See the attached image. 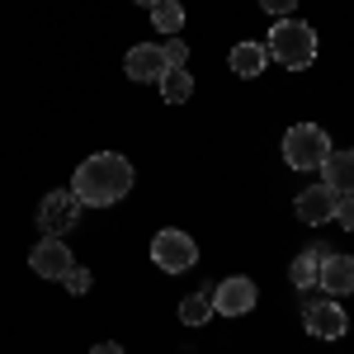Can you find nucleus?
<instances>
[{"label": "nucleus", "mask_w": 354, "mask_h": 354, "mask_svg": "<svg viewBox=\"0 0 354 354\" xmlns=\"http://www.w3.org/2000/svg\"><path fill=\"white\" fill-rule=\"evenodd\" d=\"M322 185H330L335 194H354V151H335L322 161Z\"/></svg>", "instance_id": "f8f14e48"}, {"label": "nucleus", "mask_w": 354, "mask_h": 354, "mask_svg": "<svg viewBox=\"0 0 354 354\" xmlns=\"http://www.w3.org/2000/svg\"><path fill=\"white\" fill-rule=\"evenodd\" d=\"M161 100L165 104H189V95H194V76H189V66H170L161 81Z\"/></svg>", "instance_id": "2eb2a0df"}, {"label": "nucleus", "mask_w": 354, "mask_h": 354, "mask_svg": "<svg viewBox=\"0 0 354 354\" xmlns=\"http://www.w3.org/2000/svg\"><path fill=\"white\" fill-rule=\"evenodd\" d=\"M307 330L317 340H340L350 330V317H345V307L335 298H317V302H307Z\"/></svg>", "instance_id": "423d86ee"}, {"label": "nucleus", "mask_w": 354, "mask_h": 354, "mask_svg": "<svg viewBox=\"0 0 354 354\" xmlns=\"http://www.w3.org/2000/svg\"><path fill=\"white\" fill-rule=\"evenodd\" d=\"M335 222H340L345 232H354V194H340V203H335Z\"/></svg>", "instance_id": "6ab92c4d"}, {"label": "nucleus", "mask_w": 354, "mask_h": 354, "mask_svg": "<svg viewBox=\"0 0 354 354\" xmlns=\"http://www.w3.org/2000/svg\"><path fill=\"white\" fill-rule=\"evenodd\" d=\"M28 265H33V274H38V279H62V274L71 270L76 260H71V250H66V241H62V236H43V241L28 250Z\"/></svg>", "instance_id": "0eeeda50"}, {"label": "nucleus", "mask_w": 354, "mask_h": 354, "mask_svg": "<svg viewBox=\"0 0 354 354\" xmlns=\"http://www.w3.org/2000/svg\"><path fill=\"white\" fill-rule=\"evenodd\" d=\"M260 5H265V10H270V15H279V19H288V15H293V5H298V0H260Z\"/></svg>", "instance_id": "412c9836"}, {"label": "nucleus", "mask_w": 354, "mask_h": 354, "mask_svg": "<svg viewBox=\"0 0 354 354\" xmlns=\"http://www.w3.org/2000/svg\"><path fill=\"white\" fill-rule=\"evenodd\" d=\"M90 354H128V350H123V345H113V340H104V345H95Z\"/></svg>", "instance_id": "4be33fe9"}, {"label": "nucleus", "mask_w": 354, "mask_h": 354, "mask_svg": "<svg viewBox=\"0 0 354 354\" xmlns=\"http://www.w3.org/2000/svg\"><path fill=\"white\" fill-rule=\"evenodd\" d=\"M208 317H213V288H198V293H189L180 302V322L185 326H203Z\"/></svg>", "instance_id": "dca6fc26"}, {"label": "nucleus", "mask_w": 354, "mask_h": 354, "mask_svg": "<svg viewBox=\"0 0 354 354\" xmlns=\"http://www.w3.org/2000/svg\"><path fill=\"white\" fill-rule=\"evenodd\" d=\"M317 288L322 293H354V255L345 250H326L322 255V274H317Z\"/></svg>", "instance_id": "1a4fd4ad"}, {"label": "nucleus", "mask_w": 354, "mask_h": 354, "mask_svg": "<svg viewBox=\"0 0 354 354\" xmlns=\"http://www.w3.org/2000/svg\"><path fill=\"white\" fill-rule=\"evenodd\" d=\"M81 218V198L71 189H53L43 194V203H38V232L43 236H62V232H71Z\"/></svg>", "instance_id": "39448f33"}, {"label": "nucleus", "mask_w": 354, "mask_h": 354, "mask_svg": "<svg viewBox=\"0 0 354 354\" xmlns=\"http://www.w3.org/2000/svg\"><path fill=\"white\" fill-rule=\"evenodd\" d=\"M322 255H326V245H312V250H302L298 260L288 265V279H293V288H298V293L317 288V274H322Z\"/></svg>", "instance_id": "4468645a"}, {"label": "nucleus", "mask_w": 354, "mask_h": 354, "mask_svg": "<svg viewBox=\"0 0 354 354\" xmlns=\"http://www.w3.org/2000/svg\"><path fill=\"white\" fill-rule=\"evenodd\" d=\"M123 66H128L133 81H161L165 71H170V66H165V53L156 48V43H137L133 53L123 57Z\"/></svg>", "instance_id": "9b49d317"}, {"label": "nucleus", "mask_w": 354, "mask_h": 354, "mask_svg": "<svg viewBox=\"0 0 354 354\" xmlns=\"http://www.w3.org/2000/svg\"><path fill=\"white\" fill-rule=\"evenodd\" d=\"M151 24L175 38V33L185 28V5H175V0H156V5H151Z\"/></svg>", "instance_id": "f3484780"}, {"label": "nucleus", "mask_w": 354, "mask_h": 354, "mask_svg": "<svg viewBox=\"0 0 354 354\" xmlns=\"http://www.w3.org/2000/svg\"><path fill=\"white\" fill-rule=\"evenodd\" d=\"M270 62L279 66H288V71H302V66H312L317 62V28L302 24V19H279L270 28Z\"/></svg>", "instance_id": "f03ea898"}, {"label": "nucleus", "mask_w": 354, "mask_h": 354, "mask_svg": "<svg viewBox=\"0 0 354 354\" xmlns=\"http://www.w3.org/2000/svg\"><path fill=\"white\" fill-rule=\"evenodd\" d=\"M151 260H156V270L165 274H185L198 260V245H194L189 232H180V227H161L156 236H151Z\"/></svg>", "instance_id": "20e7f679"}, {"label": "nucleus", "mask_w": 354, "mask_h": 354, "mask_svg": "<svg viewBox=\"0 0 354 354\" xmlns=\"http://www.w3.org/2000/svg\"><path fill=\"white\" fill-rule=\"evenodd\" d=\"M128 189H133V165L118 151H95L71 175V194L81 203H90V208H109L118 198H128Z\"/></svg>", "instance_id": "f257e3e1"}, {"label": "nucleus", "mask_w": 354, "mask_h": 354, "mask_svg": "<svg viewBox=\"0 0 354 354\" xmlns=\"http://www.w3.org/2000/svg\"><path fill=\"white\" fill-rule=\"evenodd\" d=\"M161 53H165V66H185V62H189V48H185L180 38H170Z\"/></svg>", "instance_id": "aec40b11"}, {"label": "nucleus", "mask_w": 354, "mask_h": 354, "mask_svg": "<svg viewBox=\"0 0 354 354\" xmlns=\"http://www.w3.org/2000/svg\"><path fill=\"white\" fill-rule=\"evenodd\" d=\"M265 66H270V48H265V43H236V48H232V71H236L241 81L260 76Z\"/></svg>", "instance_id": "ddd939ff"}, {"label": "nucleus", "mask_w": 354, "mask_h": 354, "mask_svg": "<svg viewBox=\"0 0 354 354\" xmlns=\"http://www.w3.org/2000/svg\"><path fill=\"white\" fill-rule=\"evenodd\" d=\"M330 156V137L317 123H293L283 133V161L293 170H322V161Z\"/></svg>", "instance_id": "7ed1b4c3"}, {"label": "nucleus", "mask_w": 354, "mask_h": 354, "mask_svg": "<svg viewBox=\"0 0 354 354\" xmlns=\"http://www.w3.org/2000/svg\"><path fill=\"white\" fill-rule=\"evenodd\" d=\"M137 5H147V10H151V5H156V0H137Z\"/></svg>", "instance_id": "5701e85b"}, {"label": "nucleus", "mask_w": 354, "mask_h": 354, "mask_svg": "<svg viewBox=\"0 0 354 354\" xmlns=\"http://www.w3.org/2000/svg\"><path fill=\"white\" fill-rule=\"evenodd\" d=\"M250 307H255V283L245 274H236V279H227V283L213 288V312H222V317H245Z\"/></svg>", "instance_id": "6e6552de"}, {"label": "nucleus", "mask_w": 354, "mask_h": 354, "mask_svg": "<svg viewBox=\"0 0 354 354\" xmlns=\"http://www.w3.org/2000/svg\"><path fill=\"white\" fill-rule=\"evenodd\" d=\"M335 203H340V194L330 189V185H312V189L298 194V218L307 222V227L335 222Z\"/></svg>", "instance_id": "9d476101"}, {"label": "nucleus", "mask_w": 354, "mask_h": 354, "mask_svg": "<svg viewBox=\"0 0 354 354\" xmlns=\"http://www.w3.org/2000/svg\"><path fill=\"white\" fill-rule=\"evenodd\" d=\"M62 283H66V293H76V298H81V293H90L95 274H90V270H81V265H71V270L62 274Z\"/></svg>", "instance_id": "a211bd4d"}]
</instances>
